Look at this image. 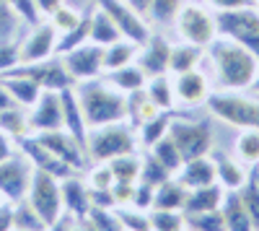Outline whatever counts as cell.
I'll use <instances>...</instances> for the list:
<instances>
[{
  "mask_svg": "<svg viewBox=\"0 0 259 231\" xmlns=\"http://www.w3.org/2000/svg\"><path fill=\"white\" fill-rule=\"evenodd\" d=\"M226 195V187L223 184H207V187H197V190H189L182 213H205V211H215L221 208Z\"/></svg>",
  "mask_w": 259,
  "mask_h": 231,
  "instance_id": "cb8c5ba5",
  "label": "cell"
},
{
  "mask_svg": "<svg viewBox=\"0 0 259 231\" xmlns=\"http://www.w3.org/2000/svg\"><path fill=\"white\" fill-rule=\"evenodd\" d=\"M11 231H21V228H11Z\"/></svg>",
  "mask_w": 259,
  "mask_h": 231,
  "instance_id": "03108f58",
  "label": "cell"
},
{
  "mask_svg": "<svg viewBox=\"0 0 259 231\" xmlns=\"http://www.w3.org/2000/svg\"><path fill=\"white\" fill-rule=\"evenodd\" d=\"M153 231H187V218L182 211H150Z\"/></svg>",
  "mask_w": 259,
  "mask_h": 231,
  "instance_id": "ee69618b",
  "label": "cell"
},
{
  "mask_svg": "<svg viewBox=\"0 0 259 231\" xmlns=\"http://www.w3.org/2000/svg\"><path fill=\"white\" fill-rule=\"evenodd\" d=\"M13 228H21V231H50L47 223L41 221L34 208L26 203V198L21 203H13Z\"/></svg>",
  "mask_w": 259,
  "mask_h": 231,
  "instance_id": "60d3db41",
  "label": "cell"
},
{
  "mask_svg": "<svg viewBox=\"0 0 259 231\" xmlns=\"http://www.w3.org/2000/svg\"><path fill=\"white\" fill-rule=\"evenodd\" d=\"M251 8H254V11H259V0H251Z\"/></svg>",
  "mask_w": 259,
  "mask_h": 231,
  "instance_id": "e7e4bbea",
  "label": "cell"
},
{
  "mask_svg": "<svg viewBox=\"0 0 259 231\" xmlns=\"http://www.w3.org/2000/svg\"><path fill=\"white\" fill-rule=\"evenodd\" d=\"M34 3H36V8H39L41 16L50 18L55 11H60V8L65 6V0H34Z\"/></svg>",
  "mask_w": 259,
  "mask_h": 231,
  "instance_id": "680465c9",
  "label": "cell"
},
{
  "mask_svg": "<svg viewBox=\"0 0 259 231\" xmlns=\"http://www.w3.org/2000/svg\"><path fill=\"white\" fill-rule=\"evenodd\" d=\"M8 73L24 75V78L34 81L41 91H62V89L75 86L73 78L68 75V70H65V65H62V57L60 55H55L50 60H41V62H31V65H16Z\"/></svg>",
  "mask_w": 259,
  "mask_h": 231,
  "instance_id": "8fae6325",
  "label": "cell"
},
{
  "mask_svg": "<svg viewBox=\"0 0 259 231\" xmlns=\"http://www.w3.org/2000/svg\"><path fill=\"white\" fill-rule=\"evenodd\" d=\"M205 62L210 65L212 83H218V89L249 91L256 75L259 57L251 55L246 47H241L239 42H233L228 36H218L205 50Z\"/></svg>",
  "mask_w": 259,
  "mask_h": 231,
  "instance_id": "6da1fadb",
  "label": "cell"
},
{
  "mask_svg": "<svg viewBox=\"0 0 259 231\" xmlns=\"http://www.w3.org/2000/svg\"><path fill=\"white\" fill-rule=\"evenodd\" d=\"M94 3L114 21V26L119 29V34L135 45H145L148 36L153 34V26L148 24V18L143 13H138L133 6H127L124 0H94Z\"/></svg>",
  "mask_w": 259,
  "mask_h": 231,
  "instance_id": "9c48e42d",
  "label": "cell"
},
{
  "mask_svg": "<svg viewBox=\"0 0 259 231\" xmlns=\"http://www.w3.org/2000/svg\"><path fill=\"white\" fill-rule=\"evenodd\" d=\"M174 83V99H177V109H200L207 104L212 89V75L202 68H194L179 75H171Z\"/></svg>",
  "mask_w": 259,
  "mask_h": 231,
  "instance_id": "30bf717a",
  "label": "cell"
},
{
  "mask_svg": "<svg viewBox=\"0 0 259 231\" xmlns=\"http://www.w3.org/2000/svg\"><path fill=\"white\" fill-rule=\"evenodd\" d=\"M80 11H75V8H70L68 3H65L60 11H55L47 21H50V24L57 29V34H65V31H70V29H75L78 26V21H80Z\"/></svg>",
  "mask_w": 259,
  "mask_h": 231,
  "instance_id": "c3c4849f",
  "label": "cell"
},
{
  "mask_svg": "<svg viewBox=\"0 0 259 231\" xmlns=\"http://www.w3.org/2000/svg\"><path fill=\"white\" fill-rule=\"evenodd\" d=\"M34 166L24 153H16L8 161L0 164V195L8 203H21L29 192Z\"/></svg>",
  "mask_w": 259,
  "mask_h": 231,
  "instance_id": "9a60e30c",
  "label": "cell"
},
{
  "mask_svg": "<svg viewBox=\"0 0 259 231\" xmlns=\"http://www.w3.org/2000/svg\"><path fill=\"white\" fill-rule=\"evenodd\" d=\"M0 130L6 135H11L13 140L24 138V135H31V128H29V109L24 107H11L6 112H0Z\"/></svg>",
  "mask_w": 259,
  "mask_h": 231,
  "instance_id": "74e56055",
  "label": "cell"
},
{
  "mask_svg": "<svg viewBox=\"0 0 259 231\" xmlns=\"http://www.w3.org/2000/svg\"><path fill=\"white\" fill-rule=\"evenodd\" d=\"M16 65H21V60H18V39L0 42V75L13 70Z\"/></svg>",
  "mask_w": 259,
  "mask_h": 231,
  "instance_id": "816d5d0a",
  "label": "cell"
},
{
  "mask_svg": "<svg viewBox=\"0 0 259 231\" xmlns=\"http://www.w3.org/2000/svg\"><path fill=\"white\" fill-rule=\"evenodd\" d=\"M251 174H254V179H256V184H259V166H254V169H251Z\"/></svg>",
  "mask_w": 259,
  "mask_h": 231,
  "instance_id": "be15d7a7",
  "label": "cell"
},
{
  "mask_svg": "<svg viewBox=\"0 0 259 231\" xmlns=\"http://www.w3.org/2000/svg\"><path fill=\"white\" fill-rule=\"evenodd\" d=\"M153 192H156V187H150V184L138 179L135 182V195H133V203L130 205L140 208V211H150V208H153Z\"/></svg>",
  "mask_w": 259,
  "mask_h": 231,
  "instance_id": "f5cc1de1",
  "label": "cell"
},
{
  "mask_svg": "<svg viewBox=\"0 0 259 231\" xmlns=\"http://www.w3.org/2000/svg\"><path fill=\"white\" fill-rule=\"evenodd\" d=\"M218 36H228L259 57V11L239 8L218 13Z\"/></svg>",
  "mask_w": 259,
  "mask_h": 231,
  "instance_id": "ba28073f",
  "label": "cell"
},
{
  "mask_svg": "<svg viewBox=\"0 0 259 231\" xmlns=\"http://www.w3.org/2000/svg\"><path fill=\"white\" fill-rule=\"evenodd\" d=\"M85 42H91V8L80 16V21H78L75 29L60 34V39H57V55L70 52V50L85 45Z\"/></svg>",
  "mask_w": 259,
  "mask_h": 231,
  "instance_id": "8d00e7d4",
  "label": "cell"
},
{
  "mask_svg": "<svg viewBox=\"0 0 259 231\" xmlns=\"http://www.w3.org/2000/svg\"><path fill=\"white\" fill-rule=\"evenodd\" d=\"M60 99H62V128L68 130V133L83 145V148H85L89 125H85V117H83V109H80V101H78L75 86L62 89V91H60Z\"/></svg>",
  "mask_w": 259,
  "mask_h": 231,
  "instance_id": "44dd1931",
  "label": "cell"
},
{
  "mask_svg": "<svg viewBox=\"0 0 259 231\" xmlns=\"http://www.w3.org/2000/svg\"><path fill=\"white\" fill-rule=\"evenodd\" d=\"M133 151H140V143L135 128L127 120L91 128L89 135H85V156H89L91 164H109L112 159Z\"/></svg>",
  "mask_w": 259,
  "mask_h": 231,
  "instance_id": "3957f363",
  "label": "cell"
},
{
  "mask_svg": "<svg viewBox=\"0 0 259 231\" xmlns=\"http://www.w3.org/2000/svg\"><path fill=\"white\" fill-rule=\"evenodd\" d=\"M143 91H145V96L153 101L161 112H179L177 109V99H174V83H171V75L168 73L148 78Z\"/></svg>",
  "mask_w": 259,
  "mask_h": 231,
  "instance_id": "83f0119b",
  "label": "cell"
},
{
  "mask_svg": "<svg viewBox=\"0 0 259 231\" xmlns=\"http://www.w3.org/2000/svg\"><path fill=\"white\" fill-rule=\"evenodd\" d=\"M249 91L259 96V65H256V75H254V83H251V89H249Z\"/></svg>",
  "mask_w": 259,
  "mask_h": 231,
  "instance_id": "6125c7cd",
  "label": "cell"
},
{
  "mask_svg": "<svg viewBox=\"0 0 259 231\" xmlns=\"http://www.w3.org/2000/svg\"><path fill=\"white\" fill-rule=\"evenodd\" d=\"M60 192H62V208L65 213L75 218H85L91 213V198H89V184L83 174H70L60 179Z\"/></svg>",
  "mask_w": 259,
  "mask_h": 231,
  "instance_id": "d6986e66",
  "label": "cell"
},
{
  "mask_svg": "<svg viewBox=\"0 0 259 231\" xmlns=\"http://www.w3.org/2000/svg\"><path fill=\"white\" fill-rule=\"evenodd\" d=\"M138 179L145 182V184H150V187H158L161 182L171 179V174L153 159V153H150V151H143V164H140V177Z\"/></svg>",
  "mask_w": 259,
  "mask_h": 231,
  "instance_id": "f6af8a7d",
  "label": "cell"
},
{
  "mask_svg": "<svg viewBox=\"0 0 259 231\" xmlns=\"http://www.w3.org/2000/svg\"><path fill=\"white\" fill-rule=\"evenodd\" d=\"M21 18L16 16L11 0H0V42H11L18 36Z\"/></svg>",
  "mask_w": 259,
  "mask_h": 231,
  "instance_id": "bcb514c9",
  "label": "cell"
},
{
  "mask_svg": "<svg viewBox=\"0 0 259 231\" xmlns=\"http://www.w3.org/2000/svg\"><path fill=\"white\" fill-rule=\"evenodd\" d=\"M75 94H78L89 130L127 120V94L117 91L104 75L94 78V81L75 83Z\"/></svg>",
  "mask_w": 259,
  "mask_h": 231,
  "instance_id": "7a4b0ae2",
  "label": "cell"
},
{
  "mask_svg": "<svg viewBox=\"0 0 259 231\" xmlns=\"http://www.w3.org/2000/svg\"><path fill=\"white\" fill-rule=\"evenodd\" d=\"M11 107H18V104L13 101V96L8 94V89L0 83V112H6V109H11Z\"/></svg>",
  "mask_w": 259,
  "mask_h": 231,
  "instance_id": "91938a15",
  "label": "cell"
},
{
  "mask_svg": "<svg viewBox=\"0 0 259 231\" xmlns=\"http://www.w3.org/2000/svg\"><path fill=\"white\" fill-rule=\"evenodd\" d=\"M140 164H143V151H133L109 161V169L114 174V182H138L140 177Z\"/></svg>",
  "mask_w": 259,
  "mask_h": 231,
  "instance_id": "f35d334b",
  "label": "cell"
},
{
  "mask_svg": "<svg viewBox=\"0 0 259 231\" xmlns=\"http://www.w3.org/2000/svg\"><path fill=\"white\" fill-rule=\"evenodd\" d=\"M205 62V50L187 45V42H171V55H168V75H179L194 68H202Z\"/></svg>",
  "mask_w": 259,
  "mask_h": 231,
  "instance_id": "603a6c76",
  "label": "cell"
},
{
  "mask_svg": "<svg viewBox=\"0 0 259 231\" xmlns=\"http://www.w3.org/2000/svg\"><path fill=\"white\" fill-rule=\"evenodd\" d=\"M177 112H158L153 120H148L145 125L135 130L138 133V143H140V151L150 148L156 140H161L163 135H168V128H171V120H174Z\"/></svg>",
  "mask_w": 259,
  "mask_h": 231,
  "instance_id": "e575fe53",
  "label": "cell"
},
{
  "mask_svg": "<svg viewBox=\"0 0 259 231\" xmlns=\"http://www.w3.org/2000/svg\"><path fill=\"white\" fill-rule=\"evenodd\" d=\"M210 159L215 161V172H218V184H223L226 190H239V187L249 179L251 169L244 166L239 159L228 151H221L218 145H212Z\"/></svg>",
  "mask_w": 259,
  "mask_h": 231,
  "instance_id": "ffe728a7",
  "label": "cell"
},
{
  "mask_svg": "<svg viewBox=\"0 0 259 231\" xmlns=\"http://www.w3.org/2000/svg\"><path fill=\"white\" fill-rule=\"evenodd\" d=\"M16 153H18L16 140H13L11 135H6L3 130H0V164L8 161V159H11V156H16Z\"/></svg>",
  "mask_w": 259,
  "mask_h": 231,
  "instance_id": "9f6ffc18",
  "label": "cell"
},
{
  "mask_svg": "<svg viewBox=\"0 0 259 231\" xmlns=\"http://www.w3.org/2000/svg\"><path fill=\"white\" fill-rule=\"evenodd\" d=\"M29 128H31V135L62 128V99H60V91H41L39 94L36 104L29 109Z\"/></svg>",
  "mask_w": 259,
  "mask_h": 231,
  "instance_id": "e0dca14e",
  "label": "cell"
},
{
  "mask_svg": "<svg viewBox=\"0 0 259 231\" xmlns=\"http://www.w3.org/2000/svg\"><path fill=\"white\" fill-rule=\"evenodd\" d=\"M117 39H122V34L114 26V21L106 16L96 3H91V42L94 45L106 47V45H112V42H117Z\"/></svg>",
  "mask_w": 259,
  "mask_h": 231,
  "instance_id": "d6a6232c",
  "label": "cell"
},
{
  "mask_svg": "<svg viewBox=\"0 0 259 231\" xmlns=\"http://www.w3.org/2000/svg\"><path fill=\"white\" fill-rule=\"evenodd\" d=\"M11 6H13L16 16L21 18V24H26L29 29L36 26V24H41V21H47L45 16L39 13V8H36L34 0H11Z\"/></svg>",
  "mask_w": 259,
  "mask_h": 231,
  "instance_id": "f907efd6",
  "label": "cell"
},
{
  "mask_svg": "<svg viewBox=\"0 0 259 231\" xmlns=\"http://www.w3.org/2000/svg\"><path fill=\"white\" fill-rule=\"evenodd\" d=\"M212 120L231 125L236 130L259 128V96L251 91H226L215 89L205 104Z\"/></svg>",
  "mask_w": 259,
  "mask_h": 231,
  "instance_id": "277c9868",
  "label": "cell"
},
{
  "mask_svg": "<svg viewBox=\"0 0 259 231\" xmlns=\"http://www.w3.org/2000/svg\"><path fill=\"white\" fill-rule=\"evenodd\" d=\"M124 3H127V6H133L138 13H143V16H145V13H148V3H150V0H124Z\"/></svg>",
  "mask_w": 259,
  "mask_h": 231,
  "instance_id": "94428289",
  "label": "cell"
},
{
  "mask_svg": "<svg viewBox=\"0 0 259 231\" xmlns=\"http://www.w3.org/2000/svg\"><path fill=\"white\" fill-rule=\"evenodd\" d=\"M114 213L122 223V231H153L150 211H140L135 205H122V208H114Z\"/></svg>",
  "mask_w": 259,
  "mask_h": 231,
  "instance_id": "ab89813d",
  "label": "cell"
},
{
  "mask_svg": "<svg viewBox=\"0 0 259 231\" xmlns=\"http://www.w3.org/2000/svg\"><path fill=\"white\" fill-rule=\"evenodd\" d=\"M89 221L96 226V231H122V223L114 213V208H91Z\"/></svg>",
  "mask_w": 259,
  "mask_h": 231,
  "instance_id": "681fc988",
  "label": "cell"
},
{
  "mask_svg": "<svg viewBox=\"0 0 259 231\" xmlns=\"http://www.w3.org/2000/svg\"><path fill=\"white\" fill-rule=\"evenodd\" d=\"M57 29L50 21H41V24L31 26V31L18 39V60L21 65H31V62H41L57 55Z\"/></svg>",
  "mask_w": 259,
  "mask_h": 231,
  "instance_id": "4fadbf2b",
  "label": "cell"
},
{
  "mask_svg": "<svg viewBox=\"0 0 259 231\" xmlns=\"http://www.w3.org/2000/svg\"><path fill=\"white\" fill-rule=\"evenodd\" d=\"M138 50H140V45H135V42H130L124 36L112 42V45H106L104 47V75L130 65V62H135L138 60Z\"/></svg>",
  "mask_w": 259,
  "mask_h": 231,
  "instance_id": "4316f807",
  "label": "cell"
},
{
  "mask_svg": "<svg viewBox=\"0 0 259 231\" xmlns=\"http://www.w3.org/2000/svg\"><path fill=\"white\" fill-rule=\"evenodd\" d=\"M13 228V203H0V231Z\"/></svg>",
  "mask_w": 259,
  "mask_h": 231,
  "instance_id": "6f0895ef",
  "label": "cell"
},
{
  "mask_svg": "<svg viewBox=\"0 0 259 231\" xmlns=\"http://www.w3.org/2000/svg\"><path fill=\"white\" fill-rule=\"evenodd\" d=\"M112 195H114V208L130 205L133 203V195H135V182H114Z\"/></svg>",
  "mask_w": 259,
  "mask_h": 231,
  "instance_id": "db71d44e",
  "label": "cell"
},
{
  "mask_svg": "<svg viewBox=\"0 0 259 231\" xmlns=\"http://www.w3.org/2000/svg\"><path fill=\"white\" fill-rule=\"evenodd\" d=\"M171 29H174L179 42L207 50L218 39V13L205 0H184V6Z\"/></svg>",
  "mask_w": 259,
  "mask_h": 231,
  "instance_id": "5b68a950",
  "label": "cell"
},
{
  "mask_svg": "<svg viewBox=\"0 0 259 231\" xmlns=\"http://www.w3.org/2000/svg\"><path fill=\"white\" fill-rule=\"evenodd\" d=\"M236 192H239V198H241V203H244V208H246V213H249L254 228L259 231V184H256L254 174H249V179H246Z\"/></svg>",
  "mask_w": 259,
  "mask_h": 231,
  "instance_id": "7bdbcfd3",
  "label": "cell"
},
{
  "mask_svg": "<svg viewBox=\"0 0 259 231\" xmlns=\"http://www.w3.org/2000/svg\"><path fill=\"white\" fill-rule=\"evenodd\" d=\"M36 138H39V143L45 145L50 153H55L60 161H65L73 172L83 174V172L91 166L89 156H85V148H83V145H80L68 130H65V128L50 130V133H36Z\"/></svg>",
  "mask_w": 259,
  "mask_h": 231,
  "instance_id": "5bb4252c",
  "label": "cell"
},
{
  "mask_svg": "<svg viewBox=\"0 0 259 231\" xmlns=\"http://www.w3.org/2000/svg\"><path fill=\"white\" fill-rule=\"evenodd\" d=\"M83 179L94 190H112V184H114V174L109 169V164H91L83 172Z\"/></svg>",
  "mask_w": 259,
  "mask_h": 231,
  "instance_id": "7dc6e473",
  "label": "cell"
},
{
  "mask_svg": "<svg viewBox=\"0 0 259 231\" xmlns=\"http://www.w3.org/2000/svg\"><path fill=\"white\" fill-rule=\"evenodd\" d=\"M106 81L112 83V86L122 94H135V91H143L145 83H148V75L143 73V68L138 65V62H130V65L114 70V73H106L104 75Z\"/></svg>",
  "mask_w": 259,
  "mask_h": 231,
  "instance_id": "4dcf8cb0",
  "label": "cell"
},
{
  "mask_svg": "<svg viewBox=\"0 0 259 231\" xmlns=\"http://www.w3.org/2000/svg\"><path fill=\"white\" fill-rule=\"evenodd\" d=\"M158 112H161V109L145 96V91L127 94V122L133 125L135 130L140 128V125H145L148 120H153Z\"/></svg>",
  "mask_w": 259,
  "mask_h": 231,
  "instance_id": "d590c367",
  "label": "cell"
},
{
  "mask_svg": "<svg viewBox=\"0 0 259 231\" xmlns=\"http://www.w3.org/2000/svg\"><path fill=\"white\" fill-rule=\"evenodd\" d=\"M221 213L226 221V231H256L236 190H226L223 203H221Z\"/></svg>",
  "mask_w": 259,
  "mask_h": 231,
  "instance_id": "d4e9b609",
  "label": "cell"
},
{
  "mask_svg": "<svg viewBox=\"0 0 259 231\" xmlns=\"http://www.w3.org/2000/svg\"><path fill=\"white\" fill-rule=\"evenodd\" d=\"M62 65L68 70V75L73 78V83H83V81H94L104 75V47L85 42V45L60 55Z\"/></svg>",
  "mask_w": 259,
  "mask_h": 231,
  "instance_id": "7c38bea8",
  "label": "cell"
},
{
  "mask_svg": "<svg viewBox=\"0 0 259 231\" xmlns=\"http://www.w3.org/2000/svg\"><path fill=\"white\" fill-rule=\"evenodd\" d=\"M182 6H184V0H150L145 18H148V24L153 26L156 31L171 29L174 21H177V16H179V11H182Z\"/></svg>",
  "mask_w": 259,
  "mask_h": 231,
  "instance_id": "1f68e13d",
  "label": "cell"
},
{
  "mask_svg": "<svg viewBox=\"0 0 259 231\" xmlns=\"http://www.w3.org/2000/svg\"><path fill=\"white\" fill-rule=\"evenodd\" d=\"M205 3H207L215 13L239 11V8H251V0H205Z\"/></svg>",
  "mask_w": 259,
  "mask_h": 231,
  "instance_id": "11a10c76",
  "label": "cell"
},
{
  "mask_svg": "<svg viewBox=\"0 0 259 231\" xmlns=\"http://www.w3.org/2000/svg\"><path fill=\"white\" fill-rule=\"evenodd\" d=\"M184 218H187V231H226L221 208L205 213H184Z\"/></svg>",
  "mask_w": 259,
  "mask_h": 231,
  "instance_id": "b9f144b4",
  "label": "cell"
},
{
  "mask_svg": "<svg viewBox=\"0 0 259 231\" xmlns=\"http://www.w3.org/2000/svg\"><path fill=\"white\" fill-rule=\"evenodd\" d=\"M26 203L34 208V213L47 223V228L65 213L62 208V192H60V179L34 169L31 172V182H29V192H26Z\"/></svg>",
  "mask_w": 259,
  "mask_h": 231,
  "instance_id": "52a82bcc",
  "label": "cell"
},
{
  "mask_svg": "<svg viewBox=\"0 0 259 231\" xmlns=\"http://www.w3.org/2000/svg\"><path fill=\"white\" fill-rule=\"evenodd\" d=\"M231 153L249 169L259 166V128H244L236 133Z\"/></svg>",
  "mask_w": 259,
  "mask_h": 231,
  "instance_id": "f546056e",
  "label": "cell"
},
{
  "mask_svg": "<svg viewBox=\"0 0 259 231\" xmlns=\"http://www.w3.org/2000/svg\"><path fill=\"white\" fill-rule=\"evenodd\" d=\"M0 83L8 89V94L13 96V101L18 104V107H24V109H31L34 104H36V99H39V94H41V89L36 86V83L29 81V78H24V75L6 73V75H0Z\"/></svg>",
  "mask_w": 259,
  "mask_h": 231,
  "instance_id": "f1b7e54d",
  "label": "cell"
},
{
  "mask_svg": "<svg viewBox=\"0 0 259 231\" xmlns=\"http://www.w3.org/2000/svg\"><path fill=\"white\" fill-rule=\"evenodd\" d=\"M145 151L153 153V159L163 166L171 177H177L179 169L184 166V159H182V153H179V148H177V143L171 140L168 135H163L161 140H156V143L150 145V148H145Z\"/></svg>",
  "mask_w": 259,
  "mask_h": 231,
  "instance_id": "836d02e7",
  "label": "cell"
},
{
  "mask_svg": "<svg viewBox=\"0 0 259 231\" xmlns=\"http://www.w3.org/2000/svg\"><path fill=\"white\" fill-rule=\"evenodd\" d=\"M177 179L187 187V190H197V187H207L218 182V172H215V161L207 156H197L184 161V166L179 169Z\"/></svg>",
  "mask_w": 259,
  "mask_h": 231,
  "instance_id": "7402d4cb",
  "label": "cell"
},
{
  "mask_svg": "<svg viewBox=\"0 0 259 231\" xmlns=\"http://www.w3.org/2000/svg\"><path fill=\"white\" fill-rule=\"evenodd\" d=\"M187 187L177 179L171 177L166 182H161L153 192V208L150 211H182L184 208V200H187Z\"/></svg>",
  "mask_w": 259,
  "mask_h": 231,
  "instance_id": "484cf974",
  "label": "cell"
},
{
  "mask_svg": "<svg viewBox=\"0 0 259 231\" xmlns=\"http://www.w3.org/2000/svg\"><path fill=\"white\" fill-rule=\"evenodd\" d=\"M16 148H18V153H24V156L31 161L34 169H41V172H47V174H52V177H57V179H65V177H70V174H78V172H73L65 161H60L55 153H50L45 145L39 143L36 135L18 138V140H16Z\"/></svg>",
  "mask_w": 259,
  "mask_h": 231,
  "instance_id": "2e32d148",
  "label": "cell"
},
{
  "mask_svg": "<svg viewBox=\"0 0 259 231\" xmlns=\"http://www.w3.org/2000/svg\"><path fill=\"white\" fill-rule=\"evenodd\" d=\"M168 55H171V42L163 31H156L148 36V42L138 50V65L143 68V73L148 78H153V75H163L168 73Z\"/></svg>",
  "mask_w": 259,
  "mask_h": 231,
  "instance_id": "ac0fdd59",
  "label": "cell"
},
{
  "mask_svg": "<svg viewBox=\"0 0 259 231\" xmlns=\"http://www.w3.org/2000/svg\"><path fill=\"white\" fill-rule=\"evenodd\" d=\"M168 138L177 143V148H179L184 161L197 159V156H207L215 145L212 143L215 133H212V125L207 120H194V117H187V114H179V112L171 120Z\"/></svg>",
  "mask_w": 259,
  "mask_h": 231,
  "instance_id": "8992f818",
  "label": "cell"
}]
</instances>
